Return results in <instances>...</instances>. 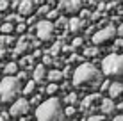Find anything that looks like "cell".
I'll return each mask as SVG.
<instances>
[{
  "label": "cell",
  "mask_w": 123,
  "mask_h": 121,
  "mask_svg": "<svg viewBox=\"0 0 123 121\" xmlns=\"http://www.w3.org/2000/svg\"><path fill=\"white\" fill-rule=\"evenodd\" d=\"M102 84V71L96 69V66L84 62L73 71V86L80 89H95Z\"/></svg>",
  "instance_id": "cell-1"
},
{
  "label": "cell",
  "mask_w": 123,
  "mask_h": 121,
  "mask_svg": "<svg viewBox=\"0 0 123 121\" xmlns=\"http://www.w3.org/2000/svg\"><path fill=\"white\" fill-rule=\"evenodd\" d=\"M36 118L37 121H62L64 119V110L61 107L59 98L52 96L39 103L36 109Z\"/></svg>",
  "instance_id": "cell-2"
},
{
  "label": "cell",
  "mask_w": 123,
  "mask_h": 121,
  "mask_svg": "<svg viewBox=\"0 0 123 121\" xmlns=\"http://www.w3.org/2000/svg\"><path fill=\"white\" fill-rule=\"evenodd\" d=\"M20 91H22V82L16 77H6L0 82V100L4 103H14Z\"/></svg>",
  "instance_id": "cell-3"
},
{
  "label": "cell",
  "mask_w": 123,
  "mask_h": 121,
  "mask_svg": "<svg viewBox=\"0 0 123 121\" xmlns=\"http://www.w3.org/2000/svg\"><path fill=\"white\" fill-rule=\"evenodd\" d=\"M102 69H104V73L107 77L123 80V53L121 55H116V53L107 55L102 61Z\"/></svg>",
  "instance_id": "cell-4"
},
{
  "label": "cell",
  "mask_w": 123,
  "mask_h": 121,
  "mask_svg": "<svg viewBox=\"0 0 123 121\" xmlns=\"http://www.w3.org/2000/svg\"><path fill=\"white\" fill-rule=\"evenodd\" d=\"M36 36L37 39L41 41H52L54 39V32H55V29H54V23L48 22V20H41V22L36 23Z\"/></svg>",
  "instance_id": "cell-5"
},
{
  "label": "cell",
  "mask_w": 123,
  "mask_h": 121,
  "mask_svg": "<svg viewBox=\"0 0 123 121\" xmlns=\"http://www.w3.org/2000/svg\"><path fill=\"white\" fill-rule=\"evenodd\" d=\"M114 36H116V27L114 25H107V27L100 29L96 34H93V43L95 45H105L111 39H114Z\"/></svg>",
  "instance_id": "cell-6"
},
{
  "label": "cell",
  "mask_w": 123,
  "mask_h": 121,
  "mask_svg": "<svg viewBox=\"0 0 123 121\" xmlns=\"http://www.w3.org/2000/svg\"><path fill=\"white\" fill-rule=\"evenodd\" d=\"M29 109H31V105H29V102H27L25 98H22V100H16V102L11 105L9 118H27Z\"/></svg>",
  "instance_id": "cell-7"
},
{
  "label": "cell",
  "mask_w": 123,
  "mask_h": 121,
  "mask_svg": "<svg viewBox=\"0 0 123 121\" xmlns=\"http://www.w3.org/2000/svg\"><path fill=\"white\" fill-rule=\"evenodd\" d=\"M80 9H82V2H80V0H62V2L59 4L57 11H64L68 14H77Z\"/></svg>",
  "instance_id": "cell-8"
},
{
  "label": "cell",
  "mask_w": 123,
  "mask_h": 121,
  "mask_svg": "<svg viewBox=\"0 0 123 121\" xmlns=\"http://www.w3.org/2000/svg\"><path fill=\"white\" fill-rule=\"evenodd\" d=\"M98 102H102V96H100V94H96V93H95V94H89V96H86V98L82 100L80 109L86 110V112H93V110H95V105H96Z\"/></svg>",
  "instance_id": "cell-9"
},
{
  "label": "cell",
  "mask_w": 123,
  "mask_h": 121,
  "mask_svg": "<svg viewBox=\"0 0 123 121\" xmlns=\"http://www.w3.org/2000/svg\"><path fill=\"white\" fill-rule=\"evenodd\" d=\"M31 48V36H22L16 41V48H14V57L16 55H23L27 50Z\"/></svg>",
  "instance_id": "cell-10"
},
{
  "label": "cell",
  "mask_w": 123,
  "mask_h": 121,
  "mask_svg": "<svg viewBox=\"0 0 123 121\" xmlns=\"http://www.w3.org/2000/svg\"><path fill=\"white\" fill-rule=\"evenodd\" d=\"M34 6L36 4L32 2V0H22L20 2V6H18V14L22 16H31L32 14V11H34Z\"/></svg>",
  "instance_id": "cell-11"
},
{
  "label": "cell",
  "mask_w": 123,
  "mask_h": 121,
  "mask_svg": "<svg viewBox=\"0 0 123 121\" xmlns=\"http://www.w3.org/2000/svg\"><path fill=\"white\" fill-rule=\"evenodd\" d=\"M100 109H102V116H105V114H112L116 110V105H114V102L111 98H102Z\"/></svg>",
  "instance_id": "cell-12"
},
{
  "label": "cell",
  "mask_w": 123,
  "mask_h": 121,
  "mask_svg": "<svg viewBox=\"0 0 123 121\" xmlns=\"http://www.w3.org/2000/svg\"><path fill=\"white\" fill-rule=\"evenodd\" d=\"M121 94H123V84H120V82H112V84L109 86V96H111V100L120 98Z\"/></svg>",
  "instance_id": "cell-13"
},
{
  "label": "cell",
  "mask_w": 123,
  "mask_h": 121,
  "mask_svg": "<svg viewBox=\"0 0 123 121\" xmlns=\"http://www.w3.org/2000/svg\"><path fill=\"white\" fill-rule=\"evenodd\" d=\"M45 78H46V68L43 64H37L34 68V82L37 84V82H43Z\"/></svg>",
  "instance_id": "cell-14"
},
{
  "label": "cell",
  "mask_w": 123,
  "mask_h": 121,
  "mask_svg": "<svg viewBox=\"0 0 123 121\" xmlns=\"http://www.w3.org/2000/svg\"><path fill=\"white\" fill-rule=\"evenodd\" d=\"M46 78L50 80V84H57V82L62 78V73H61V69L55 68V69H52V71L46 73Z\"/></svg>",
  "instance_id": "cell-15"
},
{
  "label": "cell",
  "mask_w": 123,
  "mask_h": 121,
  "mask_svg": "<svg viewBox=\"0 0 123 121\" xmlns=\"http://www.w3.org/2000/svg\"><path fill=\"white\" fill-rule=\"evenodd\" d=\"M68 27H70V32H79L80 29L84 27V22H80L79 18H71L68 22Z\"/></svg>",
  "instance_id": "cell-16"
},
{
  "label": "cell",
  "mask_w": 123,
  "mask_h": 121,
  "mask_svg": "<svg viewBox=\"0 0 123 121\" xmlns=\"http://www.w3.org/2000/svg\"><path fill=\"white\" fill-rule=\"evenodd\" d=\"M4 73H6L7 77H14V73H18V64H16V62H9V64H6Z\"/></svg>",
  "instance_id": "cell-17"
},
{
  "label": "cell",
  "mask_w": 123,
  "mask_h": 121,
  "mask_svg": "<svg viewBox=\"0 0 123 121\" xmlns=\"http://www.w3.org/2000/svg\"><path fill=\"white\" fill-rule=\"evenodd\" d=\"M61 50H62V43H61V41H55V43L52 45V48H50V52H48V53H50L52 57H57Z\"/></svg>",
  "instance_id": "cell-18"
},
{
  "label": "cell",
  "mask_w": 123,
  "mask_h": 121,
  "mask_svg": "<svg viewBox=\"0 0 123 121\" xmlns=\"http://www.w3.org/2000/svg\"><path fill=\"white\" fill-rule=\"evenodd\" d=\"M34 89H36V82H34V80H29L27 84H25V87H23V94H25V96H29V94L34 93Z\"/></svg>",
  "instance_id": "cell-19"
},
{
  "label": "cell",
  "mask_w": 123,
  "mask_h": 121,
  "mask_svg": "<svg viewBox=\"0 0 123 121\" xmlns=\"http://www.w3.org/2000/svg\"><path fill=\"white\" fill-rule=\"evenodd\" d=\"M0 30L4 32V36H11V32L14 30V25H11V23H0Z\"/></svg>",
  "instance_id": "cell-20"
},
{
  "label": "cell",
  "mask_w": 123,
  "mask_h": 121,
  "mask_svg": "<svg viewBox=\"0 0 123 121\" xmlns=\"http://www.w3.org/2000/svg\"><path fill=\"white\" fill-rule=\"evenodd\" d=\"M12 43H14V37H12V36H0V46H4V48H6L7 46V45H12Z\"/></svg>",
  "instance_id": "cell-21"
},
{
  "label": "cell",
  "mask_w": 123,
  "mask_h": 121,
  "mask_svg": "<svg viewBox=\"0 0 123 121\" xmlns=\"http://www.w3.org/2000/svg\"><path fill=\"white\" fill-rule=\"evenodd\" d=\"M64 102H66V105H68V107H73V103L77 102V94H75V93H70V94H66Z\"/></svg>",
  "instance_id": "cell-22"
},
{
  "label": "cell",
  "mask_w": 123,
  "mask_h": 121,
  "mask_svg": "<svg viewBox=\"0 0 123 121\" xmlns=\"http://www.w3.org/2000/svg\"><path fill=\"white\" fill-rule=\"evenodd\" d=\"M95 55H98V48L96 46H89L84 50V57H95Z\"/></svg>",
  "instance_id": "cell-23"
},
{
  "label": "cell",
  "mask_w": 123,
  "mask_h": 121,
  "mask_svg": "<svg viewBox=\"0 0 123 121\" xmlns=\"http://www.w3.org/2000/svg\"><path fill=\"white\" fill-rule=\"evenodd\" d=\"M22 16H20V14H9V16H7V23H22Z\"/></svg>",
  "instance_id": "cell-24"
},
{
  "label": "cell",
  "mask_w": 123,
  "mask_h": 121,
  "mask_svg": "<svg viewBox=\"0 0 123 121\" xmlns=\"http://www.w3.org/2000/svg\"><path fill=\"white\" fill-rule=\"evenodd\" d=\"M64 25H68V20L64 16H59L55 20V23H54V29H61V27H64Z\"/></svg>",
  "instance_id": "cell-25"
},
{
  "label": "cell",
  "mask_w": 123,
  "mask_h": 121,
  "mask_svg": "<svg viewBox=\"0 0 123 121\" xmlns=\"http://www.w3.org/2000/svg\"><path fill=\"white\" fill-rule=\"evenodd\" d=\"M52 64H54V57L48 52L43 53V66H52Z\"/></svg>",
  "instance_id": "cell-26"
},
{
  "label": "cell",
  "mask_w": 123,
  "mask_h": 121,
  "mask_svg": "<svg viewBox=\"0 0 123 121\" xmlns=\"http://www.w3.org/2000/svg\"><path fill=\"white\" fill-rule=\"evenodd\" d=\"M20 64H22L25 69H27V68H32V57H22Z\"/></svg>",
  "instance_id": "cell-27"
},
{
  "label": "cell",
  "mask_w": 123,
  "mask_h": 121,
  "mask_svg": "<svg viewBox=\"0 0 123 121\" xmlns=\"http://www.w3.org/2000/svg\"><path fill=\"white\" fill-rule=\"evenodd\" d=\"M57 89H59V86H57V84H48V86L45 87V91H46L48 94H52V96L55 94V91H57Z\"/></svg>",
  "instance_id": "cell-28"
},
{
  "label": "cell",
  "mask_w": 123,
  "mask_h": 121,
  "mask_svg": "<svg viewBox=\"0 0 123 121\" xmlns=\"http://www.w3.org/2000/svg\"><path fill=\"white\" fill-rule=\"evenodd\" d=\"M50 11V7L48 6H41V7H37V16H46V12Z\"/></svg>",
  "instance_id": "cell-29"
},
{
  "label": "cell",
  "mask_w": 123,
  "mask_h": 121,
  "mask_svg": "<svg viewBox=\"0 0 123 121\" xmlns=\"http://www.w3.org/2000/svg\"><path fill=\"white\" fill-rule=\"evenodd\" d=\"M46 18H48V22H50V20H54V18H59V11L57 9L48 11V12H46Z\"/></svg>",
  "instance_id": "cell-30"
},
{
  "label": "cell",
  "mask_w": 123,
  "mask_h": 121,
  "mask_svg": "<svg viewBox=\"0 0 123 121\" xmlns=\"http://www.w3.org/2000/svg\"><path fill=\"white\" fill-rule=\"evenodd\" d=\"M14 30L16 32H20V34H22V32H25V30H27V23H18V25H16V27H14Z\"/></svg>",
  "instance_id": "cell-31"
},
{
  "label": "cell",
  "mask_w": 123,
  "mask_h": 121,
  "mask_svg": "<svg viewBox=\"0 0 123 121\" xmlns=\"http://www.w3.org/2000/svg\"><path fill=\"white\" fill-rule=\"evenodd\" d=\"M89 16H91V12L87 11V9H84L82 12H80V18H79V20H80V22H86V20L89 18Z\"/></svg>",
  "instance_id": "cell-32"
},
{
  "label": "cell",
  "mask_w": 123,
  "mask_h": 121,
  "mask_svg": "<svg viewBox=\"0 0 123 121\" xmlns=\"http://www.w3.org/2000/svg\"><path fill=\"white\" fill-rule=\"evenodd\" d=\"M82 43H84V41H82V37H75V39H73V43H71V48H79Z\"/></svg>",
  "instance_id": "cell-33"
},
{
  "label": "cell",
  "mask_w": 123,
  "mask_h": 121,
  "mask_svg": "<svg viewBox=\"0 0 123 121\" xmlns=\"http://www.w3.org/2000/svg\"><path fill=\"white\" fill-rule=\"evenodd\" d=\"M105 119V116H102V114H98V116H89L87 118V121H104Z\"/></svg>",
  "instance_id": "cell-34"
},
{
  "label": "cell",
  "mask_w": 123,
  "mask_h": 121,
  "mask_svg": "<svg viewBox=\"0 0 123 121\" xmlns=\"http://www.w3.org/2000/svg\"><path fill=\"white\" fill-rule=\"evenodd\" d=\"M39 102H41V94H36L32 100H31V103L32 105H39Z\"/></svg>",
  "instance_id": "cell-35"
},
{
  "label": "cell",
  "mask_w": 123,
  "mask_h": 121,
  "mask_svg": "<svg viewBox=\"0 0 123 121\" xmlns=\"http://www.w3.org/2000/svg\"><path fill=\"white\" fill-rule=\"evenodd\" d=\"M61 73H62V78H64V77H70V75H71V68H70V66H66Z\"/></svg>",
  "instance_id": "cell-36"
},
{
  "label": "cell",
  "mask_w": 123,
  "mask_h": 121,
  "mask_svg": "<svg viewBox=\"0 0 123 121\" xmlns=\"http://www.w3.org/2000/svg\"><path fill=\"white\" fill-rule=\"evenodd\" d=\"M73 114H75V109H73V107H66L64 116H68V118H70V116H73Z\"/></svg>",
  "instance_id": "cell-37"
},
{
  "label": "cell",
  "mask_w": 123,
  "mask_h": 121,
  "mask_svg": "<svg viewBox=\"0 0 123 121\" xmlns=\"http://www.w3.org/2000/svg\"><path fill=\"white\" fill-rule=\"evenodd\" d=\"M9 7V2L7 0H0V11H6Z\"/></svg>",
  "instance_id": "cell-38"
},
{
  "label": "cell",
  "mask_w": 123,
  "mask_h": 121,
  "mask_svg": "<svg viewBox=\"0 0 123 121\" xmlns=\"http://www.w3.org/2000/svg\"><path fill=\"white\" fill-rule=\"evenodd\" d=\"M0 121H9V112H0Z\"/></svg>",
  "instance_id": "cell-39"
},
{
  "label": "cell",
  "mask_w": 123,
  "mask_h": 121,
  "mask_svg": "<svg viewBox=\"0 0 123 121\" xmlns=\"http://www.w3.org/2000/svg\"><path fill=\"white\" fill-rule=\"evenodd\" d=\"M75 61H80V55H77V53H71V57L68 59V62H75Z\"/></svg>",
  "instance_id": "cell-40"
},
{
  "label": "cell",
  "mask_w": 123,
  "mask_h": 121,
  "mask_svg": "<svg viewBox=\"0 0 123 121\" xmlns=\"http://www.w3.org/2000/svg\"><path fill=\"white\" fill-rule=\"evenodd\" d=\"M16 78H18L20 82H22V80H25V78H27V71H20V73H18V77H16Z\"/></svg>",
  "instance_id": "cell-41"
},
{
  "label": "cell",
  "mask_w": 123,
  "mask_h": 121,
  "mask_svg": "<svg viewBox=\"0 0 123 121\" xmlns=\"http://www.w3.org/2000/svg\"><path fill=\"white\" fill-rule=\"evenodd\" d=\"M39 57H43V53H41L39 50H36V52L32 53V59H39Z\"/></svg>",
  "instance_id": "cell-42"
},
{
  "label": "cell",
  "mask_w": 123,
  "mask_h": 121,
  "mask_svg": "<svg viewBox=\"0 0 123 121\" xmlns=\"http://www.w3.org/2000/svg\"><path fill=\"white\" fill-rule=\"evenodd\" d=\"M6 53H7V50L4 48V46H0V59H4V57H6Z\"/></svg>",
  "instance_id": "cell-43"
},
{
  "label": "cell",
  "mask_w": 123,
  "mask_h": 121,
  "mask_svg": "<svg viewBox=\"0 0 123 121\" xmlns=\"http://www.w3.org/2000/svg\"><path fill=\"white\" fill-rule=\"evenodd\" d=\"M109 86H111V82H104V84L100 86V89H102V91H105V89H109Z\"/></svg>",
  "instance_id": "cell-44"
},
{
  "label": "cell",
  "mask_w": 123,
  "mask_h": 121,
  "mask_svg": "<svg viewBox=\"0 0 123 121\" xmlns=\"http://www.w3.org/2000/svg\"><path fill=\"white\" fill-rule=\"evenodd\" d=\"M116 34H118V36H123V23H121L120 27L116 29Z\"/></svg>",
  "instance_id": "cell-45"
},
{
  "label": "cell",
  "mask_w": 123,
  "mask_h": 121,
  "mask_svg": "<svg viewBox=\"0 0 123 121\" xmlns=\"http://www.w3.org/2000/svg\"><path fill=\"white\" fill-rule=\"evenodd\" d=\"M114 46H116V48H121V46H123V39H118V41H116V45H114Z\"/></svg>",
  "instance_id": "cell-46"
},
{
  "label": "cell",
  "mask_w": 123,
  "mask_h": 121,
  "mask_svg": "<svg viewBox=\"0 0 123 121\" xmlns=\"http://www.w3.org/2000/svg\"><path fill=\"white\" fill-rule=\"evenodd\" d=\"M32 23H36V16H31V18H29V25H32Z\"/></svg>",
  "instance_id": "cell-47"
},
{
  "label": "cell",
  "mask_w": 123,
  "mask_h": 121,
  "mask_svg": "<svg viewBox=\"0 0 123 121\" xmlns=\"http://www.w3.org/2000/svg\"><path fill=\"white\" fill-rule=\"evenodd\" d=\"M112 121H123V114H120V116H116Z\"/></svg>",
  "instance_id": "cell-48"
},
{
  "label": "cell",
  "mask_w": 123,
  "mask_h": 121,
  "mask_svg": "<svg viewBox=\"0 0 123 121\" xmlns=\"http://www.w3.org/2000/svg\"><path fill=\"white\" fill-rule=\"evenodd\" d=\"M118 110H123V102L120 103V105H118Z\"/></svg>",
  "instance_id": "cell-49"
}]
</instances>
